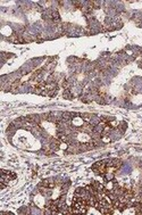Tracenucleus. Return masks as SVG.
<instances>
[{
  "label": "nucleus",
  "mask_w": 142,
  "mask_h": 215,
  "mask_svg": "<svg viewBox=\"0 0 142 215\" xmlns=\"http://www.w3.org/2000/svg\"><path fill=\"white\" fill-rule=\"evenodd\" d=\"M44 18L51 20H53V22H57V20H60L59 14H58L56 10H49V11H47V14H46V17H44Z\"/></svg>",
  "instance_id": "1"
},
{
  "label": "nucleus",
  "mask_w": 142,
  "mask_h": 215,
  "mask_svg": "<svg viewBox=\"0 0 142 215\" xmlns=\"http://www.w3.org/2000/svg\"><path fill=\"white\" fill-rule=\"evenodd\" d=\"M64 97L66 98V99H72V98H73V95L71 93L69 90H65V92H64Z\"/></svg>",
  "instance_id": "2"
}]
</instances>
